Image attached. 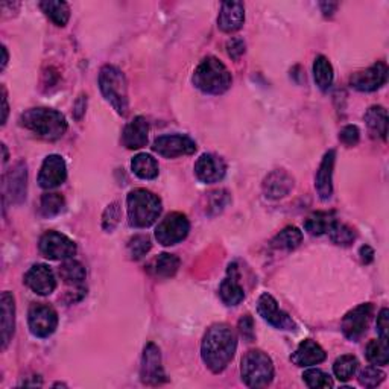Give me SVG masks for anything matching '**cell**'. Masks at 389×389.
Instances as JSON below:
<instances>
[{"mask_svg": "<svg viewBox=\"0 0 389 389\" xmlns=\"http://www.w3.org/2000/svg\"><path fill=\"white\" fill-rule=\"evenodd\" d=\"M237 348L236 334L227 324H215L206 332L201 344L202 361L207 368L219 374L228 367Z\"/></svg>", "mask_w": 389, "mask_h": 389, "instance_id": "6da1fadb", "label": "cell"}, {"mask_svg": "<svg viewBox=\"0 0 389 389\" xmlns=\"http://www.w3.org/2000/svg\"><path fill=\"white\" fill-rule=\"evenodd\" d=\"M20 125L46 140H58L67 131L64 116L51 108H30L20 116Z\"/></svg>", "mask_w": 389, "mask_h": 389, "instance_id": "7a4b0ae2", "label": "cell"}, {"mask_svg": "<svg viewBox=\"0 0 389 389\" xmlns=\"http://www.w3.org/2000/svg\"><path fill=\"white\" fill-rule=\"evenodd\" d=\"M231 73L222 61L215 57H207L199 63L193 73L194 87L207 95H222L231 85Z\"/></svg>", "mask_w": 389, "mask_h": 389, "instance_id": "3957f363", "label": "cell"}, {"mask_svg": "<svg viewBox=\"0 0 389 389\" xmlns=\"http://www.w3.org/2000/svg\"><path fill=\"white\" fill-rule=\"evenodd\" d=\"M128 219L132 227L147 228L161 215V201L150 190L136 189L127 198Z\"/></svg>", "mask_w": 389, "mask_h": 389, "instance_id": "277c9868", "label": "cell"}, {"mask_svg": "<svg viewBox=\"0 0 389 389\" xmlns=\"http://www.w3.org/2000/svg\"><path fill=\"white\" fill-rule=\"evenodd\" d=\"M99 87L107 102L120 116L128 113V84L122 70L114 66H104L99 73Z\"/></svg>", "mask_w": 389, "mask_h": 389, "instance_id": "5b68a950", "label": "cell"}, {"mask_svg": "<svg viewBox=\"0 0 389 389\" xmlns=\"http://www.w3.org/2000/svg\"><path fill=\"white\" fill-rule=\"evenodd\" d=\"M240 374L246 386L266 388L274 379V363L262 350H251L242 357Z\"/></svg>", "mask_w": 389, "mask_h": 389, "instance_id": "8992f818", "label": "cell"}, {"mask_svg": "<svg viewBox=\"0 0 389 389\" xmlns=\"http://www.w3.org/2000/svg\"><path fill=\"white\" fill-rule=\"evenodd\" d=\"M190 231V222L183 213H170L155 228V239L165 246H172L183 242Z\"/></svg>", "mask_w": 389, "mask_h": 389, "instance_id": "52a82bcc", "label": "cell"}, {"mask_svg": "<svg viewBox=\"0 0 389 389\" xmlns=\"http://www.w3.org/2000/svg\"><path fill=\"white\" fill-rule=\"evenodd\" d=\"M29 330L37 338H49L58 327L57 310L48 305H33L28 312Z\"/></svg>", "mask_w": 389, "mask_h": 389, "instance_id": "ba28073f", "label": "cell"}, {"mask_svg": "<svg viewBox=\"0 0 389 389\" xmlns=\"http://www.w3.org/2000/svg\"><path fill=\"white\" fill-rule=\"evenodd\" d=\"M38 246L42 254L49 260H67L76 254V244L58 231L44 233Z\"/></svg>", "mask_w": 389, "mask_h": 389, "instance_id": "9c48e42d", "label": "cell"}, {"mask_svg": "<svg viewBox=\"0 0 389 389\" xmlns=\"http://www.w3.org/2000/svg\"><path fill=\"white\" fill-rule=\"evenodd\" d=\"M152 150L165 159H177L181 157V155L193 154L197 151V143L189 136L169 134L155 138Z\"/></svg>", "mask_w": 389, "mask_h": 389, "instance_id": "30bf717a", "label": "cell"}, {"mask_svg": "<svg viewBox=\"0 0 389 389\" xmlns=\"http://www.w3.org/2000/svg\"><path fill=\"white\" fill-rule=\"evenodd\" d=\"M140 377L145 385H161L166 382L165 368L161 365V353L160 348L150 342L145 347L142 367H140Z\"/></svg>", "mask_w": 389, "mask_h": 389, "instance_id": "8fae6325", "label": "cell"}, {"mask_svg": "<svg viewBox=\"0 0 389 389\" xmlns=\"http://www.w3.org/2000/svg\"><path fill=\"white\" fill-rule=\"evenodd\" d=\"M372 312H374V307H372L371 302L361 305L354 307L353 310H350L344 316V320H342V332H344L345 338L354 342L359 341L362 334L368 329Z\"/></svg>", "mask_w": 389, "mask_h": 389, "instance_id": "7c38bea8", "label": "cell"}, {"mask_svg": "<svg viewBox=\"0 0 389 389\" xmlns=\"http://www.w3.org/2000/svg\"><path fill=\"white\" fill-rule=\"evenodd\" d=\"M257 312L264 321L278 330H293L292 318L278 307V302L269 293H262L257 301Z\"/></svg>", "mask_w": 389, "mask_h": 389, "instance_id": "4fadbf2b", "label": "cell"}, {"mask_svg": "<svg viewBox=\"0 0 389 389\" xmlns=\"http://www.w3.org/2000/svg\"><path fill=\"white\" fill-rule=\"evenodd\" d=\"M388 80V67L385 63H376L371 67L361 70V72H356L350 78V85L353 89L359 91H376L382 85H385Z\"/></svg>", "mask_w": 389, "mask_h": 389, "instance_id": "5bb4252c", "label": "cell"}, {"mask_svg": "<svg viewBox=\"0 0 389 389\" xmlns=\"http://www.w3.org/2000/svg\"><path fill=\"white\" fill-rule=\"evenodd\" d=\"M67 178L66 161L61 155H49L43 161L40 174H38V184L43 189H55L63 184Z\"/></svg>", "mask_w": 389, "mask_h": 389, "instance_id": "9a60e30c", "label": "cell"}, {"mask_svg": "<svg viewBox=\"0 0 389 389\" xmlns=\"http://www.w3.org/2000/svg\"><path fill=\"white\" fill-rule=\"evenodd\" d=\"M25 284L38 295H51L57 287V278L48 264L37 263L30 266L25 275Z\"/></svg>", "mask_w": 389, "mask_h": 389, "instance_id": "2e32d148", "label": "cell"}, {"mask_svg": "<svg viewBox=\"0 0 389 389\" xmlns=\"http://www.w3.org/2000/svg\"><path fill=\"white\" fill-rule=\"evenodd\" d=\"M227 172L225 161L213 154H202L194 163V175L198 180L207 184H213L221 181Z\"/></svg>", "mask_w": 389, "mask_h": 389, "instance_id": "e0dca14e", "label": "cell"}, {"mask_svg": "<svg viewBox=\"0 0 389 389\" xmlns=\"http://www.w3.org/2000/svg\"><path fill=\"white\" fill-rule=\"evenodd\" d=\"M28 170L23 161L17 163L3 178L5 197H10L12 204H20L26 198Z\"/></svg>", "mask_w": 389, "mask_h": 389, "instance_id": "ac0fdd59", "label": "cell"}, {"mask_svg": "<svg viewBox=\"0 0 389 389\" xmlns=\"http://www.w3.org/2000/svg\"><path fill=\"white\" fill-rule=\"evenodd\" d=\"M263 193L269 199L284 198L293 189V178L283 169L272 170L263 180Z\"/></svg>", "mask_w": 389, "mask_h": 389, "instance_id": "d6986e66", "label": "cell"}, {"mask_svg": "<svg viewBox=\"0 0 389 389\" xmlns=\"http://www.w3.org/2000/svg\"><path fill=\"white\" fill-rule=\"evenodd\" d=\"M239 269L236 263H231L227 271V277L222 280V283L219 286V295L221 300L227 306H237L245 298L244 287L240 286L239 282Z\"/></svg>", "mask_w": 389, "mask_h": 389, "instance_id": "ffe728a7", "label": "cell"}, {"mask_svg": "<svg viewBox=\"0 0 389 389\" xmlns=\"http://www.w3.org/2000/svg\"><path fill=\"white\" fill-rule=\"evenodd\" d=\"M245 21V6L240 2H224L221 6L217 26L227 34L236 33L244 26Z\"/></svg>", "mask_w": 389, "mask_h": 389, "instance_id": "44dd1931", "label": "cell"}, {"mask_svg": "<svg viewBox=\"0 0 389 389\" xmlns=\"http://www.w3.org/2000/svg\"><path fill=\"white\" fill-rule=\"evenodd\" d=\"M334 159H336V152L333 150L324 155V159L318 169L315 177V188L318 194L323 201L332 198L333 193V168H334Z\"/></svg>", "mask_w": 389, "mask_h": 389, "instance_id": "7402d4cb", "label": "cell"}, {"mask_svg": "<svg viewBox=\"0 0 389 389\" xmlns=\"http://www.w3.org/2000/svg\"><path fill=\"white\" fill-rule=\"evenodd\" d=\"M325 357L327 354L320 344H316L312 339H306L295 350V353L291 356V361L297 367H312V365L324 362Z\"/></svg>", "mask_w": 389, "mask_h": 389, "instance_id": "603a6c76", "label": "cell"}, {"mask_svg": "<svg viewBox=\"0 0 389 389\" xmlns=\"http://www.w3.org/2000/svg\"><path fill=\"white\" fill-rule=\"evenodd\" d=\"M147 134H150V125H147L145 118L138 116V118L131 120L125 129H123V146H127L128 150H140V147L146 146Z\"/></svg>", "mask_w": 389, "mask_h": 389, "instance_id": "cb8c5ba5", "label": "cell"}, {"mask_svg": "<svg viewBox=\"0 0 389 389\" xmlns=\"http://www.w3.org/2000/svg\"><path fill=\"white\" fill-rule=\"evenodd\" d=\"M0 309H2V348L10 344L15 327V301L11 292L5 291L0 297Z\"/></svg>", "mask_w": 389, "mask_h": 389, "instance_id": "d4e9b609", "label": "cell"}, {"mask_svg": "<svg viewBox=\"0 0 389 389\" xmlns=\"http://www.w3.org/2000/svg\"><path fill=\"white\" fill-rule=\"evenodd\" d=\"M365 122L372 137H380L386 140L388 134V113L383 107L374 105L365 113Z\"/></svg>", "mask_w": 389, "mask_h": 389, "instance_id": "484cf974", "label": "cell"}, {"mask_svg": "<svg viewBox=\"0 0 389 389\" xmlns=\"http://www.w3.org/2000/svg\"><path fill=\"white\" fill-rule=\"evenodd\" d=\"M334 222H336V217L333 216V213L315 212L306 219L305 228L309 235L323 236V235H329V231L332 230Z\"/></svg>", "mask_w": 389, "mask_h": 389, "instance_id": "4316f807", "label": "cell"}, {"mask_svg": "<svg viewBox=\"0 0 389 389\" xmlns=\"http://www.w3.org/2000/svg\"><path fill=\"white\" fill-rule=\"evenodd\" d=\"M131 169L142 180H154L159 177V163L150 154H138L131 161Z\"/></svg>", "mask_w": 389, "mask_h": 389, "instance_id": "83f0119b", "label": "cell"}, {"mask_svg": "<svg viewBox=\"0 0 389 389\" xmlns=\"http://www.w3.org/2000/svg\"><path fill=\"white\" fill-rule=\"evenodd\" d=\"M180 268V259L174 254L163 253L152 263V274L159 278H170L177 274Z\"/></svg>", "mask_w": 389, "mask_h": 389, "instance_id": "f1b7e54d", "label": "cell"}, {"mask_svg": "<svg viewBox=\"0 0 389 389\" xmlns=\"http://www.w3.org/2000/svg\"><path fill=\"white\" fill-rule=\"evenodd\" d=\"M40 8L57 26H66L70 19V6L60 0H46L40 3Z\"/></svg>", "mask_w": 389, "mask_h": 389, "instance_id": "f546056e", "label": "cell"}, {"mask_svg": "<svg viewBox=\"0 0 389 389\" xmlns=\"http://www.w3.org/2000/svg\"><path fill=\"white\" fill-rule=\"evenodd\" d=\"M60 277L64 280L66 284H72L75 287H81L85 280V268L80 262L67 259L61 268L58 269Z\"/></svg>", "mask_w": 389, "mask_h": 389, "instance_id": "4dcf8cb0", "label": "cell"}, {"mask_svg": "<svg viewBox=\"0 0 389 389\" xmlns=\"http://www.w3.org/2000/svg\"><path fill=\"white\" fill-rule=\"evenodd\" d=\"M302 242V233L297 227H286L283 231H280L278 235L272 239V246L277 250H286L292 251L295 248H298Z\"/></svg>", "mask_w": 389, "mask_h": 389, "instance_id": "1f68e13d", "label": "cell"}, {"mask_svg": "<svg viewBox=\"0 0 389 389\" xmlns=\"http://www.w3.org/2000/svg\"><path fill=\"white\" fill-rule=\"evenodd\" d=\"M314 76H315V82L318 87H320L323 91L329 90L333 84V67L330 64V61L327 60L324 55H320L315 58L314 63Z\"/></svg>", "mask_w": 389, "mask_h": 389, "instance_id": "d6a6232c", "label": "cell"}, {"mask_svg": "<svg viewBox=\"0 0 389 389\" xmlns=\"http://www.w3.org/2000/svg\"><path fill=\"white\" fill-rule=\"evenodd\" d=\"M357 367H359V362H357L354 356L344 354L338 357L336 362L333 363V372L341 382H348L356 374Z\"/></svg>", "mask_w": 389, "mask_h": 389, "instance_id": "836d02e7", "label": "cell"}, {"mask_svg": "<svg viewBox=\"0 0 389 389\" xmlns=\"http://www.w3.org/2000/svg\"><path fill=\"white\" fill-rule=\"evenodd\" d=\"M367 359L374 363L385 367L389 362V347H388V339H374L371 341L367 345Z\"/></svg>", "mask_w": 389, "mask_h": 389, "instance_id": "e575fe53", "label": "cell"}, {"mask_svg": "<svg viewBox=\"0 0 389 389\" xmlns=\"http://www.w3.org/2000/svg\"><path fill=\"white\" fill-rule=\"evenodd\" d=\"M66 201L60 193H44L40 201L42 215L46 217L58 216L61 212H64Z\"/></svg>", "mask_w": 389, "mask_h": 389, "instance_id": "d590c367", "label": "cell"}, {"mask_svg": "<svg viewBox=\"0 0 389 389\" xmlns=\"http://www.w3.org/2000/svg\"><path fill=\"white\" fill-rule=\"evenodd\" d=\"M329 236L332 239L333 244L336 245H342V246H348L354 242L356 239V233L352 227H348L345 224L341 222H334L332 230L329 231Z\"/></svg>", "mask_w": 389, "mask_h": 389, "instance_id": "8d00e7d4", "label": "cell"}, {"mask_svg": "<svg viewBox=\"0 0 389 389\" xmlns=\"http://www.w3.org/2000/svg\"><path fill=\"white\" fill-rule=\"evenodd\" d=\"M151 248H152V244H151L150 237L143 236V235H137L128 242V254L131 255V259L138 260V259H142L143 255L150 253Z\"/></svg>", "mask_w": 389, "mask_h": 389, "instance_id": "74e56055", "label": "cell"}, {"mask_svg": "<svg viewBox=\"0 0 389 389\" xmlns=\"http://www.w3.org/2000/svg\"><path fill=\"white\" fill-rule=\"evenodd\" d=\"M302 379L309 388H333L332 377L321 370H307L302 374Z\"/></svg>", "mask_w": 389, "mask_h": 389, "instance_id": "f35d334b", "label": "cell"}, {"mask_svg": "<svg viewBox=\"0 0 389 389\" xmlns=\"http://www.w3.org/2000/svg\"><path fill=\"white\" fill-rule=\"evenodd\" d=\"M385 380V372L377 370V367H368L361 371L359 383L365 388H376Z\"/></svg>", "mask_w": 389, "mask_h": 389, "instance_id": "ab89813d", "label": "cell"}, {"mask_svg": "<svg viewBox=\"0 0 389 389\" xmlns=\"http://www.w3.org/2000/svg\"><path fill=\"white\" fill-rule=\"evenodd\" d=\"M120 206L119 202H113L107 207V210L104 212L102 216V225H104V230L107 231H113L116 228V225L119 224L120 221Z\"/></svg>", "mask_w": 389, "mask_h": 389, "instance_id": "60d3db41", "label": "cell"}, {"mask_svg": "<svg viewBox=\"0 0 389 389\" xmlns=\"http://www.w3.org/2000/svg\"><path fill=\"white\" fill-rule=\"evenodd\" d=\"M230 202V197L227 190H217L208 194V210H215V213L221 212L222 208L227 207Z\"/></svg>", "mask_w": 389, "mask_h": 389, "instance_id": "b9f144b4", "label": "cell"}, {"mask_svg": "<svg viewBox=\"0 0 389 389\" xmlns=\"http://www.w3.org/2000/svg\"><path fill=\"white\" fill-rule=\"evenodd\" d=\"M359 138H361V131L354 125H347L345 128H342L339 134V140L345 146H356L359 143Z\"/></svg>", "mask_w": 389, "mask_h": 389, "instance_id": "7bdbcfd3", "label": "cell"}, {"mask_svg": "<svg viewBox=\"0 0 389 389\" xmlns=\"http://www.w3.org/2000/svg\"><path fill=\"white\" fill-rule=\"evenodd\" d=\"M239 332L242 334V338L246 342H253L255 339V330H254V320L251 315H244L239 320Z\"/></svg>", "mask_w": 389, "mask_h": 389, "instance_id": "ee69618b", "label": "cell"}, {"mask_svg": "<svg viewBox=\"0 0 389 389\" xmlns=\"http://www.w3.org/2000/svg\"><path fill=\"white\" fill-rule=\"evenodd\" d=\"M228 57L233 60H239L245 53V42L242 38H231L227 43Z\"/></svg>", "mask_w": 389, "mask_h": 389, "instance_id": "f6af8a7d", "label": "cell"}, {"mask_svg": "<svg viewBox=\"0 0 389 389\" xmlns=\"http://www.w3.org/2000/svg\"><path fill=\"white\" fill-rule=\"evenodd\" d=\"M377 332L380 338L388 339V332H389V310L382 309L377 316Z\"/></svg>", "mask_w": 389, "mask_h": 389, "instance_id": "bcb514c9", "label": "cell"}, {"mask_svg": "<svg viewBox=\"0 0 389 389\" xmlns=\"http://www.w3.org/2000/svg\"><path fill=\"white\" fill-rule=\"evenodd\" d=\"M85 105H87V96L81 95L80 99H78L75 102V107H73V114H75V118L78 120H80L82 118V114L85 113Z\"/></svg>", "mask_w": 389, "mask_h": 389, "instance_id": "7dc6e473", "label": "cell"}, {"mask_svg": "<svg viewBox=\"0 0 389 389\" xmlns=\"http://www.w3.org/2000/svg\"><path fill=\"white\" fill-rule=\"evenodd\" d=\"M359 254H361V259H362L363 263L368 264V263H371L372 260H374V250H372V248L368 246V245L362 246Z\"/></svg>", "mask_w": 389, "mask_h": 389, "instance_id": "c3c4849f", "label": "cell"}, {"mask_svg": "<svg viewBox=\"0 0 389 389\" xmlns=\"http://www.w3.org/2000/svg\"><path fill=\"white\" fill-rule=\"evenodd\" d=\"M2 105H3V118H2V125L6 123L8 113H10V108H8V99H6V90L2 87Z\"/></svg>", "mask_w": 389, "mask_h": 389, "instance_id": "681fc988", "label": "cell"}, {"mask_svg": "<svg viewBox=\"0 0 389 389\" xmlns=\"http://www.w3.org/2000/svg\"><path fill=\"white\" fill-rule=\"evenodd\" d=\"M321 8H323V12L324 15H332L334 11H336V8H338V3H321Z\"/></svg>", "mask_w": 389, "mask_h": 389, "instance_id": "f907efd6", "label": "cell"}, {"mask_svg": "<svg viewBox=\"0 0 389 389\" xmlns=\"http://www.w3.org/2000/svg\"><path fill=\"white\" fill-rule=\"evenodd\" d=\"M2 53H3V61H2V69H5V67H6V64H8V51H6V48H5V46H2Z\"/></svg>", "mask_w": 389, "mask_h": 389, "instance_id": "816d5d0a", "label": "cell"}, {"mask_svg": "<svg viewBox=\"0 0 389 389\" xmlns=\"http://www.w3.org/2000/svg\"><path fill=\"white\" fill-rule=\"evenodd\" d=\"M2 150H3V163H6L8 160V151H6V146L2 145Z\"/></svg>", "mask_w": 389, "mask_h": 389, "instance_id": "f5cc1de1", "label": "cell"}]
</instances>
